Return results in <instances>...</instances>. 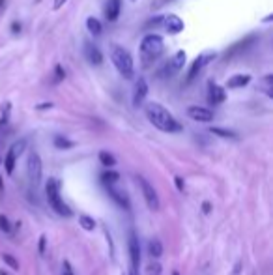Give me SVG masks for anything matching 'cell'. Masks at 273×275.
Here are the masks:
<instances>
[{
	"instance_id": "obj_1",
	"label": "cell",
	"mask_w": 273,
	"mask_h": 275,
	"mask_svg": "<svg viewBox=\"0 0 273 275\" xmlns=\"http://www.w3.org/2000/svg\"><path fill=\"white\" fill-rule=\"evenodd\" d=\"M144 112H146V118L150 120V124H152L154 128H157L159 131L180 133L183 129L178 120L174 118L163 105H159V103H148V105L144 107Z\"/></svg>"
},
{
	"instance_id": "obj_2",
	"label": "cell",
	"mask_w": 273,
	"mask_h": 275,
	"mask_svg": "<svg viewBox=\"0 0 273 275\" xmlns=\"http://www.w3.org/2000/svg\"><path fill=\"white\" fill-rule=\"evenodd\" d=\"M45 195H47L49 206H51L60 217H72L73 216L72 208L64 202V199L60 197V182L58 180L49 178L47 185H45Z\"/></svg>"
},
{
	"instance_id": "obj_3",
	"label": "cell",
	"mask_w": 273,
	"mask_h": 275,
	"mask_svg": "<svg viewBox=\"0 0 273 275\" xmlns=\"http://www.w3.org/2000/svg\"><path fill=\"white\" fill-rule=\"evenodd\" d=\"M163 37L157 36V34H148L144 36V39L141 41V60H143L144 66H150L152 62L161 56L163 53Z\"/></svg>"
},
{
	"instance_id": "obj_4",
	"label": "cell",
	"mask_w": 273,
	"mask_h": 275,
	"mask_svg": "<svg viewBox=\"0 0 273 275\" xmlns=\"http://www.w3.org/2000/svg\"><path fill=\"white\" fill-rule=\"evenodd\" d=\"M110 60L114 64V68L118 70V73L124 79H133V73H135V64L131 58L129 51H126L120 45H114L110 51Z\"/></svg>"
},
{
	"instance_id": "obj_5",
	"label": "cell",
	"mask_w": 273,
	"mask_h": 275,
	"mask_svg": "<svg viewBox=\"0 0 273 275\" xmlns=\"http://www.w3.org/2000/svg\"><path fill=\"white\" fill-rule=\"evenodd\" d=\"M26 172H28V180L32 185H37L41 182V174H43V163L41 157L37 156L36 152H32L28 156V163H26Z\"/></svg>"
},
{
	"instance_id": "obj_6",
	"label": "cell",
	"mask_w": 273,
	"mask_h": 275,
	"mask_svg": "<svg viewBox=\"0 0 273 275\" xmlns=\"http://www.w3.org/2000/svg\"><path fill=\"white\" fill-rule=\"evenodd\" d=\"M217 55H215L214 51H206V53H202L200 56H197L195 58V62L191 64V68H189V73H187V83H191V81H195L199 75H200V72L212 62V60L215 58Z\"/></svg>"
},
{
	"instance_id": "obj_7",
	"label": "cell",
	"mask_w": 273,
	"mask_h": 275,
	"mask_svg": "<svg viewBox=\"0 0 273 275\" xmlns=\"http://www.w3.org/2000/svg\"><path fill=\"white\" fill-rule=\"evenodd\" d=\"M137 182H139V185H141V191H143L144 201L148 204V208L157 212V210H159V197H157V191L154 189V185L146 178H143V176H137Z\"/></svg>"
},
{
	"instance_id": "obj_8",
	"label": "cell",
	"mask_w": 273,
	"mask_h": 275,
	"mask_svg": "<svg viewBox=\"0 0 273 275\" xmlns=\"http://www.w3.org/2000/svg\"><path fill=\"white\" fill-rule=\"evenodd\" d=\"M183 62H185V53L183 51H178L172 58L166 62L165 66H163V70L159 72V77H165V79H168V77H172V75H176V73L183 68Z\"/></svg>"
},
{
	"instance_id": "obj_9",
	"label": "cell",
	"mask_w": 273,
	"mask_h": 275,
	"mask_svg": "<svg viewBox=\"0 0 273 275\" xmlns=\"http://www.w3.org/2000/svg\"><path fill=\"white\" fill-rule=\"evenodd\" d=\"M105 189H107L109 197H110L114 202L118 204L120 208H124V210H129V208H131L129 197H127V193L124 191V189L116 187V183H105Z\"/></svg>"
},
{
	"instance_id": "obj_10",
	"label": "cell",
	"mask_w": 273,
	"mask_h": 275,
	"mask_svg": "<svg viewBox=\"0 0 273 275\" xmlns=\"http://www.w3.org/2000/svg\"><path fill=\"white\" fill-rule=\"evenodd\" d=\"M127 245H129V258H131V268L133 270H139V264H141V243L137 234L129 230V239H127Z\"/></svg>"
},
{
	"instance_id": "obj_11",
	"label": "cell",
	"mask_w": 273,
	"mask_h": 275,
	"mask_svg": "<svg viewBox=\"0 0 273 275\" xmlns=\"http://www.w3.org/2000/svg\"><path fill=\"white\" fill-rule=\"evenodd\" d=\"M187 116L195 122H212L214 120V112L206 107H197V105H191L187 107Z\"/></svg>"
},
{
	"instance_id": "obj_12",
	"label": "cell",
	"mask_w": 273,
	"mask_h": 275,
	"mask_svg": "<svg viewBox=\"0 0 273 275\" xmlns=\"http://www.w3.org/2000/svg\"><path fill=\"white\" fill-rule=\"evenodd\" d=\"M161 21H163V26L166 28L168 34H180V32L183 30V21L180 19L178 15H174V13L165 15Z\"/></svg>"
},
{
	"instance_id": "obj_13",
	"label": "cell",
	"mask_w": 273,
	"mask_h": 275,
	"mask_svg": "<svg viewBox=\"0 0 273 275\" xmlns=\"http://www.w3.org/2000/svg\"><path fill=\"white\" fill-rule=\"evenodd\" d=\"M83 51H84L86 60H88L92 66H101V62H103V55H101V51L95 47V45H92L90 41H86Z\"/></svg>"
},
{
	"instance_id": "obj_14",
	"label": "cell",
	"mask_w": 273,
	"mask_h": 275,
	"mask_svg": "<svg viewBox=\"0 0 273 275\" xmlns=\"http://www.w3.org/2000/svg\"><path fill=\"white\" fill-rule=\"evenodd\" d=\"M146 96H148V84H146V81H144L143 77L135 83V92H133V105L135 107H141L143 105V101L146 99Z\"/></svg>"
},
{
	"instance_id": "obj_15",
	"label": "cell",
	"mask_w": 273,
	"mask_h": 275,
	"mask_svg": "<svg viewBox=\"0 0 273 275\" xmlns=\"http://www.w3.org/2000/svg\"><path fill=\"white\" fill-rule=\"evenodd\" d=\"M210 94H208V101L212 103V105H219V103H223L226 99V92L219 86V84L215 83H210Z\"/></svg>"
},
{
	"instance_id": "obj_16",
	"label": "cell",
	"mask_w": 273,
	"mask_h": 275,
	"mask_svg": "<svg viewBox=\"0 0 273 275\" xmlns=\"http://www.w3.org/2000/svg\"><path fill=\"white\" fill-rule=\"evenodd\" d=\"M122 10V0H107V6H105V17L107 21H116Z\"/></svg>"
},
{
	"instance_id": "obj_17",
	"label": "cell",
	"mask_w": 273,
	"mask_h": 275,
	"mask_svg": "<svg viewBox=\"0 0 273 275\" xmlns=\"http://www.w3.org/2000/svg\"><path fill=\"white\" fill-rule=\"evenodd\" d=\"M251 83V75H243V73H237V75H232L230 79H228V83H226V88H230V90H234V88H243V86H247Z\"/></svg>"
},
{
	"instance_id": "obj_18",
	"label": "cell",
	"mask_w": 273,
	"mask_h": 275,
	"mask_svg": "<svg viewBox=\"0 0 273 275\" xmlns=\"http://www.w3.org/2000/svg\"><path fill=\"white\" fill-rule=\"evenodd\" d=\"M148 253L154 257V258H159L163 255V243L159 238H152L150 243H148Z\"/></svg>"
},
{
	"instance_id": "obj_19",
	"label": "cell",
	"mask_w": 273,
	"mask_h": 275,
	"mask_svg": "<svg viewBox=\"0 0 273 275\" xmlns=\"http://www.w3.org/2000/svg\"><path fill=\"white\" fill-rule=\"evenodd\" d=\"M15 161H17V156H15V152L10 148L8 154H6V159H4V167H6V172H8V174H13V170H15Z\"/></svg>"
},
{
	"instance_id": "obj_20",
	"label": "cell",
	"mask_w": 273,
	"mask_h": 275,
	"mask_svg": "<svg viewBox=\"0 0 273 275\" xmlns=\"http://www.w3.org/2000/svg\"><path fill=\"white\" fill-rule=\"evenodd\" d=\"M86 28H88V32H92L94 36H99V34H101V23H99L95 17H88V19H86Z\"/></svg>"
},
{
	"instance_id": "obj_21",
	"label": "cell",
	"mask_w": 273,
	"mask_h": 275,
	"mask_svg": "<svg viewBox=\"0 0 273 275\" xmlns=\"http://www.w3.org/2000/svg\"><path fill=\"white\" fill-rule=\"evenodd\" d=\"M55 146L58 148V150H70V148H73L75 146V143L73 141H70V139H66V137H60V135H56L55 137Z\"/></svg>"
},
{
	"instance_id": "obj_22",
	"label": "cell",
	"mask_w": 273,
	"mask_h": 275,
	"mask_svg": "<svg viewBox=\"0 0 273 275\" xmlns=\"http://www.w3.org/2000/svg\"><path fill=\"white\" fill-rule=\"evenodd\" d=\"M79 225H81L86 232H92L95 228V219H92L90 216H81L79 217Z\"/></svg>"
},
{
	"instance_id": "obj_23",
	"label": "cell",
	"mask_w": 273,
	"mask_h": 275,
	"mask_svg": "<svg viewBox=\"0 0 273 275\" xmlns=\"http://www.w3.org/2000/svg\"><path fill=\"white\" fill-rule=\"evenodd\" d=\"M99 161H101L105 167H114V165H116V157L112 156L110 152H105V150L99 152Z\"/></svg>"
},
{
	"instance_id": "obj_24",
	"label": "cell",
	"mask_w": 273,
	"mask_h": 275,
	"mask_svg": "<svg viewBox=\"0 0 273 275\" xmlns=\"http://www.w3.org/2000/svg\"><path fill=\"white\" fill-rule=\"evenodd\" d=\"M120 180V174L116 170H105L103 174H101V182L103 183H116Z\"/></svg>"
},
{
	"instance_id": "obj_25",
	"label": "cell",
	"mask_w": 273,
	"mask_h": 275,
	"mask_svg": "<svg viewBox=\"0 0 273 275\" xmlns=\"http://www.w3.org/2000/svg\"><path fill=\"white\" fill-rule=\"evenodd\" d=\"M212 133L217 137H223V139H237V133L230 131V129H223V128H212Z\"/></svg>"
},
{
	"instance_id": "obj_26",
	"label": "cell",
	"mask_w": 273,
	"mask_h": 275,
	"mask_svg": "<svg viewBox=\"0 0 273 275\" xmlns=\"http://www.w3.org/2000/svg\"><path fill=\"white\" fill-rule=\"evenodd\" d=\"M161 272H163V268H161L159 262H152L146 266V274L148 275H161Z\"/></svg>"
},
{
	"instance_id": "obj_27",
	"label": "cell",
	"mask_w": 273,
	"mask_h": 275,
	"mask_svg": "<svg viewBox=\"0 0 273 275\" xmlns=\"http://www.w3.org/2000/svg\"><path fill=\"white\" fill-rule=\"evenodd\" d=\"M2 258H4V262L8 264L12 270H19V260L15 258V257H12V255H8V253H4L2 255Z\"/></svg>"
},
{
	"instance_id": "obj_28",
	"label": "cell",
	"mask_w": 273,
	"mask_h": 275,
	"mask_svg": "<svg viewBox=\"0 0 273 275\" xmlns=\"http://www.w3.org/2000/svg\"><path fill=\"white\" fill-rule=\"evenodd\" d=\"M0 230H2V232H6V234H10V232H12L10 219L4 216V214H0Z\"/></svg>"
},
{
	"instance_id": "obj_29",
	"label": "cell",
	"mask_w": 273,
	"mask_h": 275,
	"mask_svg": "<svg viewBox=\"0 0 273 275\" xmlns=\"http://www.w3.org/2000/svg\"><path fill=\"white\" fill-rule=\"evenodd\" d=\"M64 77H66V73H64V70H62V66H56V68H55V83L64 81Z\"/></svg>"
},
{
	"instance_id": "obj_30",
	"label": "cell",
	"mask_w": 273,
	"mask_h": 275,
	"mask_svg": "<svg viewBox=\"0 0 273 275\" xmlns=\"http://www.w3.org/2000/svg\"><path fill=\"white\" fill-rule=\"evenodd\" d=\"M62 275H75L73 274V268H72V264H70V260H64V262H62Z\"/></svg>"
},
{
	"instance_id": "obj_31",
	"label": "cell",
	"mask_w": 273,
	"mask_h": 275,
	"mask_svg": "<svg viewBox=\"0 0 273 275\" xmlns=\"http://www.w3.org/2000/svg\"><path fill=\"white\" fill-rule=\"evenodd\" d=\"M174 182H176V187H178V191H183V189H185V183H183V180L180 178V176L174 180Z\"/></svg>"
},
{
	"instance_id": "obj_32",
	"label": "cell",
	"mask_w": 273,
	"mask_h": 275,
	"mask_svg": "<svg viewBox=\"0 0 273 275\" xmlns=\"http://www.w3.org/2000/svg\"><path fill=\"white\" fill-rule=\"evenodd\" d=\"M202 212L208 216V214L212 212V204H210V202H202Z\"/></svg>"
},
{
	"instance_id": "obj_33",
	"label": "cell",
	"mask_w": 273,
	"mask_h": 275,
	"mask_svg": "<svg viewBox=\"0 0 273 275\" xmlns=\"http://www.w3.org/2000/svg\"><path fill=\"white\" fill-rule=\"evenodd\" d=\"M66 2H68V0H55V4H53V8H55V10H60V8H62V6L66 4Z\"/></svg>"
},
{
	"instance_id": "obj_34",
	"label": "cell",
	"mask_w": 273,
	"mask_h": 275,
	"mask_svg": "<svg viewBox=\"0 0 273 275\" xmlns=\"http://www.w3.org/2000/svg\"><path fill=\"white\" fill-rule=\"evenodd\" d=\"M39 253H41V255L45 253V236L39 238Z\"/></svg>"
},
{
	"instance_id": "obj_35",
	"label": "cell",
	"mask_w": 273,
	"mask_h": 275,
	"mask_svg": "<svg viewBox=\"0 0 273 275\" xmlns=\"http://www.w3.org/2000/svg\"><path fill=\"white\" fill-rule=\"evenodd\" d=\"M12 30H13V34H19V32H21V24H19V23H13L12 24Z\"/></svg>"
},
{
	"instance_id": "obj_36",
	"label": "cell",
	"mask_w": 273,
	"mask_h": 275,
	"mask_svg": "<svg viewBox=\"0 0 273 275\" xmlns=\"http://www.w3.org/2000/svg\"><path fill=\"white\" fill-rule=\"evenodd\" d=\"M51 107H53V103H41V105H37L39 110H43V109H51Z\"/></svg>"
},
{
	"instance_id": "obj_37",
	"label": "cell",
	"mask_w": 273,
	"mask_h": 275,
	"mask_svg": "<svg viewBox=\"0 0 273 275\" xmlns=\"http://www.w3.org/2000/svg\"><path fill=\"white\" fill-rule=\"evenodd\" d=\"M4 6H6V0H0V10H2Z\"/></svg>"
},
{
	"instance_id": "obj_38",
	"label": "cell",
	"mask_w": 273,
	"mask_h": 275,
	"mask_svg": "<svg viewBox=\"0 0 273 275\" xmlns=\"http://www.w3.org/2000/svg\"><path fill=\"white\" fill-rule=\"evenodd\" d=\"M0 191H4V185H2V176H0Z\"/></svg>"
},
{
	"instance_id": "obj_39",
	"label": "cell",
	"mask_w": 273,
	"mask_h": 275,
	"mask_svg": "<svg viewBox=\"0 0 273 275\" xmlns=\"http://www.w3.org/2000/svg\"><path fill=\"white\" fill-rule=\"evenodd\" d=\"M129 275H139V274H137V270H133V268H131V274Z\"/></svg>"
},
{
	"instance_id": "obj_40",
	"label": "cell",
	"mask_w": 273,
	"mask_h": 275,
	"mask_svg": "<svg viewBox=\"0 0 273 275\" xmlns=\"http://www.w3.org/2000/svg\"><path fill=\"white\" fill-rule=\"evenodd\" d=\"M0 275H8V274H6V272H4V270H2V272H0Z\"/></svg>"
},
{
	"instance_id": "obj_41",
	"label": "cell",
	"mask_w": 273,
	"mask_h": 275,
	"mask_svg": "<svg viewBox=\"0 0 273 275\" xmlns=\"http://www.w3.org/2000/svg\"><path fill=\"white\" fill-rule=\"evenodd\" d=\"M172 275H180V274H178V272H172Z\"/></svg>"
}]
</instances>
